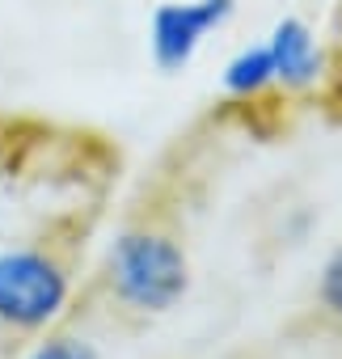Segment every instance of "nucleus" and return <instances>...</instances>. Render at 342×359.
<instances>
[{
    "label": "nucleus",
    "instance_id": "obj_4",
    "mask_svg": "<svg viewBox=\"0 0 342 359\" xmlns=\"http://www.w3.org/2000/svg\"><path fill=\"white\" fill-rule=\"evenodd\" d=\"M266 51L275 64V89L313 93L329 76V55L304 18H279L266 34Z\"/></svg>",
    "mask_w": 342,
    "mask_h": 359
},
{
    "label": "nucleus",
    "instance_id": "obj_7",
    "mask_svg": "<svg viewBox=\"0 0 342 359\" xmlns=\"http://www.w3.org/2000/svg\"><path fill=\"white\" fill-rule=\"evenodd\" d=\"M317 300H321V309H325L329 317H338V321H342V245H338V250L325 258V266H321Z\"/></svg>",
    "mask_w": 342,
    "mask_h": 359
},
{
    "label": "nucleus",
    "instance_id": "obj_6",
    "mask_svg": "<svg viewBox=\"0 0 342 359\" xmlns=\"http://www.w3.org/2000/svg\"><path fill=\"white\" fill-rule=\"evenodd\" d=\"M22 359H102V351H97V342L85 338V334L43 330V338H39Z\"/></svg>",
    "mask_w": 342,
    "mask_h": 359
},
{
    "label": "nucleus",
    "instance_id": "obj_2",
    "mask_svg": "<svg viewBox=\"0 0 342 359\" xmlns=\"http://www.w3.org/2000/svg\"><path fill=\"white\" fill-rule=\"evenodd\" d=\"M72 271L39 245H0V330L43 334L72 309Z\"/></svg>",
    "mask_w": 342,
    "mask_h": 359
},
{
    "label": "nucleus",
    "instance_id": "obj_1",
    "mask_svg": "<svg viewBox=\"0 0 342 359\" xmlns=\"http://www.w3.org/2000/svg\"><path fill=\"white\" fill-rule=\"evenodd\" d=\"M106 287L110 296L131 309L160 317L169 309H178L182 296L191 292V258L186 250L160 233V229H127L110 241L106 250Z\"/></svg>",
    "mask_w": 342,
    "mask_h": 359
},
{
    "label": "nucleus",
    "instance_id": "obj_5",
    "mask_svg": "<svg viewBox=\"0 0 342 359\" xmlns=\"http://www.w3.org/2000/svg\"><path fill=\"white\" fill-rule=\"evenodd\" d=\"M224 93L237 97V102H258L275 89V64H271V51L266 43H249L241 47L228 64H224V76H220Z\"/></svg>",
    "mask_w": 342,
    "mask_h": 359
},
{
    "label": "nucleus",
    "instance_id": "obj_3",
    "mask_svg": "<svg viewBox=\"0 0 342 359\" xmlns=\"http://www.w3.org/2000/svg\"><path fill=\"white\" fill-rule=\"evenodd\" d=\"M237 13V0H169L148 22L152 64L165 72H182L212 34H220Z\"/></svg>",
    "mask_w": 342,
    "mask_h": 359
},
{
    "label": "nucleus",
    "instance_id": "obj_8",
    "mask_svg": "<svg viewBox=\"0 0 342 359\" xmlns=\"http://www.w3.org/2000/svg\"><path fill=\"white\" fill-rule=\"evenodd\" d=\"M338 9H342V0H338Z\"/></svg>",
    "mask_w": 342,
    "mask_h": 359
}]
</instances>
